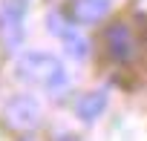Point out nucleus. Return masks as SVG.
<instances>
[{"label":"nucleus","instance_id":"nucleus-1","mask_svg":"<svg viewBox=\"0 0 147 141\" xmlns=\"http://www.w3.org/2000/svg\"><path fill=\"white\" fill-rule=\"evenodd\" d=\"M18 75L26 78V81H38V84H43V87H49V89H58V87L66 84L63 66H61L55 58L38 55V52L26 55V58L18 63Z\"/></svg>","mask_w":147,"mask_h":141},{"label":"nucleus","instance_id":"nucleus-7","mask_svg":"<svg viewBox=\"0 0 147 141\" xmlns=\"http://www.w3.org/2000/svg\"><path fill=\"white\" fill-rule=\"evenodd\" d=\"M23 12H26V3H23V0H6V3H3V17H6L9 26H18L20 17H23Z\"/></svg>","mask_w":147,"mask_h":141},{"label":"nucleus","instance_id":"nucleus-6","mask_svg":"<svg viewBox=\"0 0 147 141\" xmlns=\"http://www.w3.org/2000/svg\"><path fill=\"white\" fill-rule=\"evenodd\" d=\"M63 40H66V52H69L72 58H78V60L87 58V52H90V49H87V38H81L78 32L66 29V32H63Z\"/></svg>","mask_w":147,"mask_h":141},{"label":"nucleus","instance_id":"nucleus-3","mask_svg":"<svg viewBox=\"0 0 147 141\" xmlns=\"http://www.w3.org/2000/svg\"><path fill=\"white\" fill-rule=\"evenodd\" d=\"M113 6V0H75V17L81 23H95L101 20Z\"/></svg>","mask_w":147,"mask_h":141},{"label":"nucleus","instance_id":"nucleus-5","mask_svg":"<svg viewBox=\"0 0 147 141\" xmlns=\"http://www.w3.org/2000/svg\"><path fill=\"white\" fill-rule=\"evenodd\" d=\"M9 121L18 124V127H32V124L38 121V107H35V101L18 98V101L9 107Z\"/></svg>","mask_w":147,"mask_h":141},{"label":"nucleus","instance_id":"nucleus-2","mask_svg":"<svg viewBox=\"0 0 147 141\" xmlns=\"http://www.w3.org/2000/svg\"><path fill=\"white\" fill-rule=\"evenodd\" d=\"M107 49L115 60H130L133 55V35L124 23H113L107 29Z\"/></svg>","mask_w":147,"mask_h":141},{"label":"nucleus","instance_id":"nucleus-4","mask_svg":"<svg viewBox=\"0 0 147 141\" xmlns=\"http://www.w3.org/2000/svg\"><path fill=\"white\" fill-rule=\"evenodd\" d=\"M104 107H107V92L104 89H95V92H87L81 101H78V115H81V121H95L101 112H104Z\"/></svg>","mask_w":147,"mask_h":141}]
</instances>
